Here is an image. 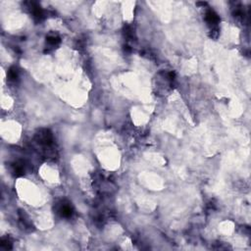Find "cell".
<instances>
[{
    "mask_svg": "<svg viewBox=\"0 0 251 251\" xmlns=\"http://www.w3.org/2000/svg\"><path fill=\"white\" fill-rule=\"evenodd\" d=\"M205 19H206L207 23L209 25H211L214 28H216L217 24L220 22V18L219 16L215 13L213 10H208L206 12V16H205Z\"/></svg>",
    "mask_w": 251,
    "mask_h": 251,
    "instance_id": "cell-1",
    "label": "cell"
},
{
    "mask_svg": "<svg viewBox=\"0 0 251 251\" xmlns=\"http://www.w3.org/2000/svg\"><path fill=\"white\" fill-rule=\"evenodd\" d=\"M37 136H39V140L40 143L50 144L52 142V134L47 130L40 131L39 133H37Z\"/></svg>",
    "mask_w": 251,
    "mask_h": 251,
    "instance_id": "cell-2",
    "label": "cell"
},
{
    "mask_svg": "<svg viewBox=\"0 0 251 251\" xmlns=\"http://www.w3.org/2000/svg\"><path fill=\"white\" fill-rule=\"evenodd\" d=\"M59 212H60V214H61V216H62V217L68 218V217H70L71 215L73 214V209H72V207H71L70 204H65L64 203V204H62L60 206Z\"/></svg>",
    "mask_w": 251,
    "mask_h": 251,
    "instance_id": "cell-3",
    "label": "cell"
},
{
    "mask_svg": "<svg viewBox=\"0 0 251 251\" xmlns=\"http://www.w3.org/2000/svg\"><path fill=\"white\" fill-rule=\"evenodd\" d=\"M46 39H47V43L50 44L51 46H55V45H57L60 42V39L58 36H55V35H53V36H48Z\"/></svg>",
    "mask_w": 251,
    "mask_h": 251,
    "instance_id": "cell-4",
    "label": "cell"
},
{
    "mask_svg": "<svg viewBox=\"0 0 251 251\" xmlns=\"http://www.w3.org/2000/svg\"><path fill=\"white\" fill-rule=\"evenodd\" d=\"M24 172H25V170H24V167L22 166V165H19V164H15L14 165V173H15V175H16V176H22V175H24Z\"/></svg>",
    "mask_w": 251,
    "mask_h": 251,
    "instance_id": "cell-5",
    "label": "cell"
},
{
    "mask_svg": "<svg viewBox=\"0 0 251 251\" xmlns=\"http://www.w3.org/2000/svg\"><path fill=\"white\" fill-rule=\"evenodd\" d=\"M8 77H9L10 80H17V78H18V71H17L16 68H11V69L9 70Z\"/></svg>",
    "mask_w": 251,
    "mask_h": 251,
    "instance_id": "cell-6",
    "label": "cell"
},
{
    "mask_svg": "<svg viewBox=\"0 0 251 251\" xmlns=\"http://www.w3.org/2000/svg\"><path fill=\"white\" fill-rule=\"evenodd\" d=\"M1 247H3L4 249H6V250L11 249V247H12L11 242H10L8 239H2V241H1Z\"/></svg>",
    "mask_w": 251,
    "mask_h": 251,
    "instance_id": "cell-7",
    "label": "cell"
},
{
    "mask_svg": "<svg viewBox=\"0 0 251 251\" xmlns=\"http://www.w3.org/2000/svg\"><path fill=\"white\" fill-rule=\"evenodd\" d=\"M210 36L212 39H218V36H219V29L218 28H213L211 30V32H210Z\"/></svg>",
    "mask_w": 251,
    "mask_h": 251,
    "instance_id": "cell-8",
    "label": "cell"
}]
</instances>
